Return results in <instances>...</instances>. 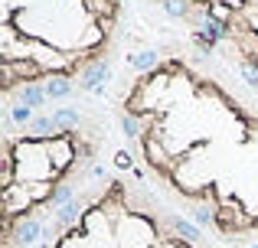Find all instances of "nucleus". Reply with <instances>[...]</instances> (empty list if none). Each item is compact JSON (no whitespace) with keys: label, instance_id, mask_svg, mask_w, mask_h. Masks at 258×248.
Listing matches in <instances>:
<instances>
[{"label":"nucleus","instance_id":"obj_8","mask_svg":"<svg viewBox=\"0 0 258 248\" xmlns=\"http://www.w3.org/2000/svg\"><path fill=\"white\" fill-rule=\"evenodd\" d=\"M170 225H173V235L180 238V242H186V245H200V242H203L200 225H196V222H189V219L173 216V219H170Z\"/></svg>","mask_w":258,"mask_h":248},{"label":"nucleus","instance_id":"obj_7","mask_svg":"<svg viewBox=\"0 0 258 248\" xmlns=\"http://www.w3.org/2000/svg\"><path fill=\"white\" fill-rule=\"evenodd\" d=\"M43 89H46V98H49V102H62V98H69L72 92H76V85L66 75H49L43 82Z\"/></svg>","mask_w":258,"mask_h":248},{"label":"nucleus","instance_id":"obj_17","mask_svg":"<svg viewBox=\"0 0 258 248\" xmlns=\"http://www.w3.org/2000/svg\"><path fill=\"white\" fill-rule=\"evenodd\" d=\"M239 75L245 78V82L252 85V89H258V65H252V62H242V65H239Z\"/></svg>","mask_w":258,"mask_h":248},{"label":"nucleus","instance_id":"obj_5","mask_svg":"<svg viewBox=\"0 0 258 248\" xmlns=\"http://www.w3.org/2000/svg\"><path fill=\"white\" fill-rule=\"evenodd\" d=\"M17 102L26 105V108H33V111H39L46 102H49V98H46V89H43V85H36V82H20Z\"/></svg>","mask_w":258,"mask_h":248},{"label":"nucleus","instance_id":"obj_21","mask_svg":"<svg viewBox=\"0 0 258 248\" xmlns=\"http://www.w3.org/2000/svg\"><path fill=\"white\" fill-rule=\"evenodd\" d=\"M252 248H258V245H252Z\"/></svg>","mask_w":258,"mask_h":248},{"label":"nucleus","instance_id":"obj_3","mask_svg":"<svg viewBox=\"0 0 258 248\" xmlns=\"http://www.w3.org/2000/svg\"><path fill=\"white\" fill-rule=\"evenodd\" d=\"M43 235H46V222L43 219H33V216H23L17 225H13V232H10V238L20 248H36L39 242H43Z\"/></svg>","mask_w":258,"mask_h":248},{"label":"nucleus","instance_id":"obj_9","mask_svg":"<svg viewBox=\"0 0 258 248\" xmlns=\"http://www.w3.org/2000/svg\"><path fill=\"white\" fill-rule=\"evenodd\" d=\"M52 134H59L52 115H36V118H33V124L26 127V137H33V140H49Z\"/></svg>","mask_w":258,"mask_h":248},{"label":"nucleus","instance_id":"obj_11","mask_svg":"<svg viewBox=\"0 0 258 248\" xmlns=\"http://www.w3.org/2000/svg\"><path fill=\"white\" fill-rule=\"evenodd\" d=\"M85 212H82V203L79 199H72L69 206H62V209L56 212V225L59 229H72V225H79V219H82Z\"/></svg>","mask_w":258,"mask_h":248},{"label":"nucleus","instance_id":"obj_20","mask_svg":"<svg viewBox=\"0 0 258 248\" xmlns=\"http://www.w3.org/2000/svg\"><path fill=\"white\" fill-rule=\"evenodd\" d=\"M92 177H98V180H105V177H108V170H105V167H95V170H92Z\"/></svg>","mask_w":258,"mask_h":248},{"label":"nucleus","instance_id":"obj_14","mask_svg":"<svg viewBox=\"0 0 258 248\" xmlns=\"http://www.w3.org/2000/svg\"><path fill=\"white\" fill-rule=\"evenodd\" d=\"M7 115L13 118V124H20V127H30V124H33V118H36V111L17 102V105H10V108H7Z\"/></svg>","mask_w":258,"mask_h":248},{"label":"nucleus","instance_id":"obj_4","mask_svg":"<svg viewBox=\"0 0 258 248\" xmlns=\"http://www.w3.org/2000/svg\"><path fill=\"white\" fill-rule=\"evenodd\" d=\"M108 78H111V65H108L105 59H95V62L82 72V89L101 95V92H105V85H108Z\"/></svg>","mask_w":258,"mask_h":248},{"label":"nucleus","instance_id":"obj_12","mask_svg":"<svg viewBox=\"0 0 258 248\" xmlns=\"http://www.w3.org/2000/svg\"><path fill=\"white\" fill-rule=\"evenodd\" d=\"M160 7H164V13L170 20H189L193 17V0H160Z\"/></svg>","mask_w":258,"mask_h":248},{"label":"nucleus","instance_id":"obj_6","mask_svg":"<svg viewBox=\"0 0 258 248\" xmlns=\"http://www.w3.org/2000/svg\"><path fill=\"white\" fill-rule=\"evenodd\" d=\"M160 49H141V52H127V65L134 72H154L160 69Z\"/></svg>","mask_w":258,"mask_h":248},{"label":"nucleus","instance_id":"obj_16","mask_svg":"<svg viewBox=\"0 0 258 248\" xmlns=\"http://www.w3.org/2000/svg\"><path fill=\"white\" fill-rule=\"evenodd\" d=\"M121 131H124V137H131V140H138L141 137V118L138 115H121Z\"/></svg>","mask_w":258,"mask_h":248},{"label":"nucleus","instance_id":"obj_18","mask_svg":"<svg viewBox=\"0 0 258 248\" xmlns=\"http://www.w3.org/2000/svg\"><path fill=\"white\" fill-rule=\"evenodd\" d=\"M131 163H134V160H131V153H127V150L114 153V167H118V170H131Z\"/></svg>","mask_w":258,"mask_h":248},{"label":"nucleus","instance_id":"obj_13","mask_svg":"<svg viewBox=\"0 0 258 248\" xmlns=\"http://www.w3.org/2000/svg\"><path fill=\"white\" fill-rule=\"evenodd\" d=\"M72 199H76V196H72V186H69V183H59L56 190H52V196H49V209L59 212L62 206H69Z\"/></svg>","mask_w":258,"mask_h":248},{"label":"nucleus","instance_id":"obj_10","mask_svg":"<svg viewBox=\"0 0 258 248\" xmlns=\"http://www.w3.org/2000/svg\"><path fill=\"white\" fill-rule=\"evenodd\" d=\"M49 115H52V121H56L59 134H72V127H79V121H82L79 108H52Z\"/></svg>","mask_w":258,"mask_h":248},{"label":"nucleus","instance_id":"obj_2","mask_svg":"<svg viewBox=\"0 0 258 248\" xmlns=\"http://www.w3.org/2000/svg\"><path fill=\"white\" fill-rule=\"evenodd\" d=\"M43 147H46V153H49L52 170H56V173H62L69 163H76V160H79V147L72 144V134L49 137V140H43Z\"/></svg>","mask_w":258,"mask_h":248},{"label":"nucleus","instance_id":"obj_15","mask_svg":"<svg viewBox=\"0 0 258 248\" xmlns=\"http://www.w3.org/2000/svg\"><path fill=\"white\" fill-rule=\"evenodd\" d=\"M193 222L200 225V229L216 225V222H219V212H216V206H196V209H193Z\"/></svg>","mask_w":258,"mask_h":248},{"label":"nucleus","instance_id":"obj_19","mask_svg":"<svg viewBox=\"0 0 258 248\" xmlns=\"http://www.w3.org/2000/svg\"><path fill=\"white\" fill-rule=\"evenodd\" d=\"M219 4H226L229 10H242V7H248V0H219Z\"/></svg>","mask_w":258,"mask_h":248},{"label":"nucleus","instance_id":"obj_1","mask_svg":"<svg viewBox=\"0 0 258 248\" xmlns=\"http://www.w3.org/2000/svg\"><path fill=\"white\" fill-rule=\"evenodd\" d=\"M114 242H118V248H154L157 245L154 222L147 216H138V212H124L118 219V229H114Z\"/></svg>","mask_w":258,"mask_h":248}]
</instances>
